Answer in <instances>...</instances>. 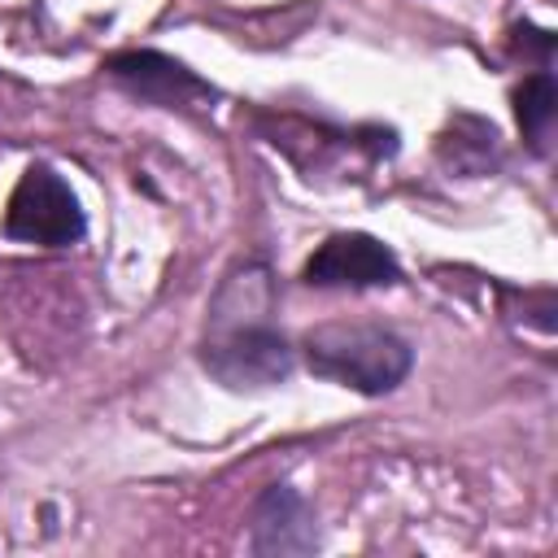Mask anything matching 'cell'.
<instances>
[{"instance_id":"cell-2","label":"cell","mask_w":558,"mask_h":558,"mask_svg":"<svg viewBox=\"0 0 558 558\" xmlns=\"http://www.w3.org/2000/svg\"><path fill=\"white\" fill-rule=\"evenodd\" d=\"M4 235L17 240V244H48V248H61V244H74L83 235V209H78V196L70 192V183L48 170V166H31L13 196H9V209H4Z\"/></svg>"},{"instance_id":"cell-1","label":"cell","mask_w":558,"mask_h":558,"mask_svg":"<svg viewBox=\"0 0 558 558\" xmlns=\"http://www.w3.org/2000/svg\"><path fill=\"white\" fill-rule=\"evenodd\" d=\"M305 362L314 375L357 388V392H388L405 379L414 353L401 336L366 323H327L305 336Z\"/></svg>"},{"instance_id":"cell-5","label":"cell","mask_w":558,"mask_h":558,"mask_svg":"<svg viewBox=\"0 0 558 558\" xmlns=\"http://www.w3.org/2000/svg\"><path fill=\"white\" fill-rule=\"evenodd\" d=\"M314 545V523L292 488H270L253 510V549L257 554H305Z\"/></svg>"},{"instance_id":"cell-4","label":"cell","mask_w":558,"mask_h":558,"mask_svg":"<svg viewBox=\"0 0 558 558\" xmlns=\"http://www.w3.org/2000/svg\"><path fill=\"white\" fill-rule=\"evenodd\" d=\"M392 279H401L392 248L379 244L375 235H362V231L331 235L305 262V283H318V288H379Z\"/></svg>"},{"instance_id":"cell-3","label":"cell","mask_w":558,"mask_h":558,"mask_svg":"<svg viewBox=\"0 0 558 558\" xmlns=\"http://www.w3.org/2000/svg\"><path fill=\"white\" fill-rule=\"evenodd\" d=\"M205 366L227 388H266L292 371V349L266 323H235L205 344Z\"/></svg>"},{"instance_id":"cell-7","label":"cell","mask_w":558,"mask_h":558,"mask_svg":"<svg viewBox=\"0 0 558 558\" xmlns=\"http://www.w3.org/2000/svg\"><path fill=\"white\" fill-rule=\"evenodd\" d=\"M554 109H558L554 74L536 70L532 78H523V87L514 92V113H519V131H523V140H532V148H545L549 126H554Z\"/></svg>"},{"instance_id":"cell-6","label":"cell","mask_w":558,"mask_h":558,"mask_svg":"<svg viewBox=\"0 0 558 558\" xmlns=\"http://www.w3.org/2000/svg\"><path fill=\"white\" fill-rule=\"evenodd\" d=\"M109 70H113L122 83H131L140 96L161 100V105H170V100L179 105L183 96H205V83H201L196 74H187L179 61L157 57V52H126V57H113Z\"/></svg>"}]
</instances>
